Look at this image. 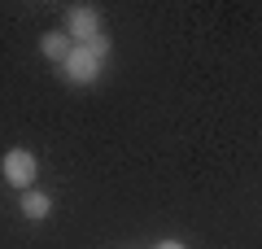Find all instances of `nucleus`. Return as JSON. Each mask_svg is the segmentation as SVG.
I'll use <instances>...</instances> for the list:
<instances>
[{
    "instance_id": "obj_1",
    "label": "nucleus",
    "mask_w": 262,
    "mask_h": 249,
    "mask_svg": "<svg viewBox=\"0 0 262 249\" xmlns=\"http://www.w3.org/2000/svg\"><path fill=\"white\" fill-rule=\"evenodd\" d=\"M105 57H110V39L101 35V39H92V44L70 48V57L61 61V70H66V79H70V83H92L96 74H101Z\"/></svg>"
},
{
    "instance_id": "obj_2",
    "label": "nucleus",
    "mask_w": 262,
    "mask_h": 249,
    "mask_svg": "<svg viewBox=\"0 0 262 249\" xmlns=\"http://www.w3.org/2000/svg\"><path fill=\"white\" fill-rule=\"evenodd\" d=\"M0 171H5V179H9L13 188H22V193H31V179H35V153L31 149H9L5 153V162H0Z\"/></svg>"
},
{
    "instance_id": "obj_3",
    "label": "nucleus",
    "mask_w": 262,
    "mask_h": 249,
    "mask_svg": "<svg viewBox=\"0 0 262 249\" xmlns=\"http://www.w3.org/2000/svg\"><path fill=\"white\" fill-rule=\"evenodd\" d=\"M66 31H70L79 44L101 39V9H92V5H75V9H70V18H66Z\"/></svg>"
},
{
    "instance_id": "obj_4",
    "label": "nucleus",
    "mask_w": 262,
    "mask_h": 249,
    "mask_svg": "<svg viewBox=\"0 0 262 249\" xmlns=\"http://www.w3.org/2000/svg\"><path fill=\"white\" fill-rule=\"evenodd\" d=\"M48 210H53V197L48 193H39V188L22 193V214H27V219H48Z\"/></svg>"
},
{
    "instance_id": "obj_5",
    "label": "nucleus",
    "mask_w": 262,
    "mask_h": 249,
    "mask_svg": "<svg viewBox=\"0 0 262 249\" xmlns=\"http://www.w3.org/2000/svg\"><path fill=\"white\" fill-rule=\"evenodd\" d=\"M39 48H44V57H53V61H66V57H70V39H66L61 31H48V35L39 39Z\"/></svg>"
},
{
    "instance_id": "obj_6",
    "label": "nucleus",
    "mask_w": 262,
    "mask_h": 249,
    "mask_svg": "<svg viewBox=\"0 0 262 249\" xmlns=\"http://www.w3.org/2000/svg\"><path fill=\"white\" fill-rule=\"evenodd\" d=\"M158 249H184V245H179V240H162Z\"/></svg>"
}]
</instances>
